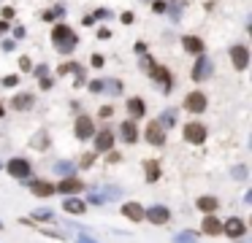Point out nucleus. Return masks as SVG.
<instances>
[{"mask_svg": "<svg viewBox=\"0 0 252 243\" xmlns=\"http://www.w3.org/2000/svg\"><path fill=\"white\" fill-rule=\"evenodd\" d=\"M100 195H103V200H117V197L122 195V189H119V186H106Z\"/></svg>", "mask_w": 252, "mask_h": 243, "instance_id": "cd10ccee", "label": "nucleus"}, {"mask_svg": "<svg viewBox=\"0 0 252 243\" xmlns=\"http://www.w3.org/2000/svg\"><path fill=\"white\" fill-rule=\"evenodd\" d=\"M19 65H22V70H30V68H33V62H30V57H22V60H19Z\"/></svg>", "mask_w": 252, "mask_h": 243, "instance_id": "ea45409f", "label": "nucleus"}, {"mask_svg": "<svg viewBox=\"0 0 252 243\" xmlns=\"http://www.w3.org/2000/svg\"><path fill=\"white\" fill-rule=\"evenodd\" d=\"M41 89H52V79H49V76H46V79H41Z\"/></svg>", "mask_w": 252, "mask_h": 243, "instance_id": "a18cd8bd", "label": "nucleus"}, {"mask_svg": "<svg viewBox=\"0 0 252 243\" xmlns=\"http://www.w3.org/2000/svg\"><path fill=\"white\" fill-rule=\"evenodd\" d=\"M52 43H54V49H57V52L70 54L73 49H76V43H79V35L73 33L68 24H57V27L52 30Z\"/></svg>", "mask_w": 252, "mask_h": 243, "instance_id": "f257e3e1", "label": "nucleus"}, {"mask_svg": "<svg viewBox=\"0 0 252 243\" xmlns=\"http://www.w3.org/2000/svg\"><path fill=\"white\" fill-rule=\"evenodd\" d=\"M152 11H155V14H163V11H168V6H165V0H155Z\"/></svg>", "mask_w": 252, "mask_h": 243, "instance_id": "2f4dec72", "label": "nucleus"}, {"mask_svg": "<svg viewBox=\"0 0 252 243\" xmlns=\"http://www.w3.org/2000/svg\"><path fill=\"white\" fill-rule=\"evenodd\" d=\"M119 133H122L125 143H136V141H138V127H136V122H133V119L122 122V124H119Z\"/></svg>", "mask_w": 252, "mask_h": 243, "instance_id": "dca6fc26", "label": "nucleus"}, {"mask_svg": "<svg viewBox=\"0 0 252 243\" xmlns=\"http://www.w3.org/2000/svg\"><path fill=\"white\" fill-rule=\"evenodd\" d=\"M195 241H198L195 232H179V235L174 238V243H195Z\"/></svg>", "mask_w": 252, "mask_h": 243, "instance_id": "c85d7f7f", "label": "nucleus"}, {"mask_svg": "<svg viewBox=\"0 0 252 243\" xmlns=\"http://www.w3.org/2000/svg\"><path fill=\"white\" fill-rule=\"evenodd\" d=\"M211 70H214L211 60L204 57V54H198V62H195V68H193V81H206L211 76Z\"/></svg>", "mask_w": 252, "mask_h": 243, "instance_id": "423d86ee", "label": "nucleus"}, {"mask_svg": "<svg viewBox=\"0 0 252 243\" xmlns=\"http://www.w3.org/2000/svg\"><path fill=\"white\" fill-rule=\"evenodd\" d=\"M112 146H114V135L109 130L95 135V154H106V151H112Z\"/></svg>", "mask_w": 252, "mask_h": 243, "instance_id": "4468645a", "label": "nucleus"}, {"mask_svg": "<svg viewBox=\"0 0 252 243\" xmlns=\"http://www.w3.org/2000/svg\"><path fill=\"white\" fill-rule=\"evenodd\" d=\"M144 173H147V181H158L160 179V162L147 160L144 162Z\"/></svg>", "mask_w": 252, "mask_h": 243, "instance_id": "b1692460", "label": "nucleus"}, {"mask_svg": "<svg viewBox=\"0 0 252 243\" xmlns=\"http://www.w3.org/2000/svg\"><path fill=\"white\" fill-rule=\"evenodd\" d=\"M223 232H225L228 238H233V241H239V238L247 232V224L239 219V216H230L228 222H223Z\"/></svg>", "mask_w": 252, "mask_h": 243, "instance_id": "39448f33", "label": "nucleus"}, {"mask_svg": "<svg viewBox=\"0 0 252 243\" xmlns=\"http://www.w3.org/2000/svg\"><path fill=\"white\" fill-rule=\"evenodd\" d=\"M14 38H24V27H14Z\"/></svg>", "mask_w": 252, "mask_h": 243, "instance_id": "09e8293b", "label": "nucleus"}, {"mask_svg": "<svg viewBox=\"0 0 252 243\" xmlns=\"http://www.w3.org/2000/svg\"><path fill=\"white\" fill-rule=\"evenodd\" d=\"M109 162H119V154H117V151H109Z\"/></svg>", "mask_w": 252, "mask_h": 243, "instance_id": "8fccbe9b", "label": "nucleus"}, {"mask_svg": "<svg viewBox=\"0 0 252 243\" xmlns=\"http://www.w3.org/2000/svg\"><path fill=\"white\" fill-rule=\"evenodd\" d=\"M0 168H3V165H0Z\"/></svg>", "mask_w": 252, "mask_h": 243, "instance_id": "5fc2aeb1", "label": "nucleus"}, {"mask_svg": "<svg viewBox=\"0 0 252 243\" xmlns=\"http://www.w3.org/2000/svg\"><path fill=\"white\" fill-rule=\"evenodd\" d=\"M8 30H11V27H8V22H0V33H8Z\"/></svg>", "mask_w": 252, "mask_h": 243, "instance_id": "3c124183", "label": "nucleus"}, {"mask_svg": "<svg viewBox=\"0 0 252 243\" xmlns=\"http://www.w3.org/2000/svg\"><path fill=\"white\" fill-rule=\"evenodd\" d=\"M76 243H98V241H95V238H90V232H79Z\"/></svg>", "mask_w": 252, "mask_h": 243, "instance_id": "f704fd0d", "label": "nucleus"}, {"mask_svg": "<svg viewBox=\"0 0 252 243\" xmlns=\"http://www.w3.org/2000/svg\"><path fill=\"white\" fill-rule=\"evenodd\" d=\"M63 208L68 211V214H79V216H82L84 211H87V205H84L79 197H65V200H63Z\"/></svg>", "mask_w": 252, "mask_h": 243, "instance_id": "412c9836", "label": "nucleus"}, {"mask_svg": "<svg viewBox=\"0 0 252 243\" xmlns=\"http://www.w3.org/2000/svg\"><path fill=\"white\" fill-rule=\"evenodd\" d=\"M184 141L187 143H204L206 141V127L201 124V122H187V127H184Z\"/></svg>", "mask_w": 252, "mask_h": 243, "instance_id": "f03ea898", "label": "nucleus"}, {"mask_svg": "<svg viewBox=\"0 0 252 243\" xmlns=\"http://www.w3.org/2000/svg\"><path fill=\"white\" fill-rule=\"evenodd\" d=\"M182 46L187 49L190 54H204V40H201L198 35H184Z\"/></svg>", "mask_w": 252, "mask_h": 243, "instance_id": "6ab92c4d", "label": "nucleus"}, {"mask_svg": "<svg viewBox=\"0 0 252 243\" xmlns=\"http://www.w3.org/2000/svg\"><path fill=\"white\" fill-rule=\"evenodd\" d=\"M92 162H95V151H87V154L79 160V168H92Z\"/></svg>", "mask_w": 252, "mask_h": 243, "instance_id": "7c9ffc66", "label": "nucleus"}, {"mask_svg": "<svg viewBox=\"0 0 252 243\" xmlns=\"http://www.w3.org/2000/svg\"><path fill=\"white\" fill-rule=\"evenodd\" d=\"M30 146H33V149H38V151L49 149V135L44 133V130H41V133H35L33 135V143H30Z\"/></svg>", "mask_w": 252, "mask_h": 243, "instance_id": "a878e982", "label": "nucleus"}, {"mask_svg": "<svg viewBox=\"0 0 252 243\" xmlns=\"http://www.w3.org/2000/svg\"><path fill=\"white\" fill-rule=\"evenodd\" d=\"M35 76H38V79H46V76H49V68H46V65H38V68H35Z\"/></svg>", "mask_w": 252, "mask_h": 243, "instance_id": "c9c22d12", "label": "nucleus"}, {"mask_svg": "<svg viewBox=\"0 0 252 243\" xmlns=\"http://www.w3.org/2000/svg\"><path fill=\"white\" fill-rule=\"evenodd\" d=\"M11 105H14V111H30L35 105V98L30 92H22V95H17V98L11 100Z\"/></svg>", "mask_w": 252, "mask_h": 243, "instance_id": "a211bd4d", "label": "nucleus"}, {"mask_svg": "<svg viewBox=\"0 0 252 243\" xmlns=\"http://www.w3.org/2000/svg\"><path fill=\"white\" fill-rule=\"evenodd\" d=\"M0 116H3V105H0Z\"/></svg>", "mask_w": 252, "mask_h": 243, "instance_id": "603ef678", "label": "nucleus"}, {"mask_svg": "<svg viewBox=\"0 0 252 243\" xmlns=\"http://www.w3.org/2000/svg\"><path fill=\"white\" fill-rule=\"evenodd\" d=\"M90 202H92V205H103V195H100V192H92V195H90Z\"/></svg>", "mask_w": 252, "mask_h": 243, "instance_id": "473e14b6", "label": "nucleus"}, {"mask_svg": "<svg viewBox=\"0 0 252 243\" xmlns=\"http://www.w3.org/2000/svg\"><path fill=\"white\" fill-rule=\"evenodd\" d=\"M201 230H204L206 235H220V232H223V222L214 219V214H211V216H206V219H204Z\"/></svg>", "mask_w": 252, "mask_h": 243, "instance_id": "aec40b11", "label": "nucleus"}, {"mask_svg": "<svg viewBox=\"0 0 252 243\" xmlns=\"http://www.w3.org/2000/svg\"><path fill=\"white\" fill-rule=\"evenodd\" d=\"M27 189L33 192L35 197H52V195H57V192H54V184H49V181H44V179L27 181Z\"/></svg>", "mask_w": 252, "mask_h": 243, "instance_id": "6e6552de", "label": "nucleus"}, {"mask_svg": "<svg viewBox=\"0 0 252 243\" xmlns=\"http://www.w3.org/2000/svg\"><path fill=\"white\" fill-rule=\"evenodd\" d=\"M82 189H84V184L79 179H73V176H70V179H63L60 184H54V192H60V195H79Z\"/></svg>", "mask_w": 252, "mask_h": 243, "instance_id": "1a4fd4ad", "label": "nucleus"}, {"mask_svg": "<svg viewBox=\"0 0 252 243\" xmlns=\"http://www.w3.org/2000/svg\"><path fill=\"white\" fill-rule=\"evenodd\" d=\"M90 92H103V81H92L90 84Z\"/></svg>", "mask_w": 252, "mask_h": 243, "instance_id": "58836bf2", "label": "nucleus"}, {"mask_svg": "<svg viewBox=\"0 0 252 243\" xmlns=\"http://www.w3.org/2000/svg\"><path fill=\"white\" fill-rule=\"evenodd\" d=\"M103 62H106V60L100 57V54H92V65H95V68H100V65H103Z\"/></svg>", "mask_w": 252, "mask_h": 243, "instance_id": "79ce46f5", "label": "nucleus"}, {"mask_svg": "<svg viewBox=\"0 0 252 243\" xmlns=\"http://www.w3.org/2000/svg\"><path fill=\"white\" fill-rule=\"evenodd\" d=\"M144 219L152 224H165L171 219V211L165 205H149V208H144Z\"/></svg>", "mask_w": 252, "mask_h": 243, "instance_id": "7ed1b4c3", "label": "nucleus"}, {"mask_svg": "<svg viewBox=\"0 0 252 243\" xmlns=\"http://www.w3.org/2000/svg\"><path fill=\"white\" fill-rule=\"evenodd\" d=\"M79 68H82V65H76V62H65V65H60L57 73H60V76H65V73H76Z\"/></svg>", "mask_w": 252, "mask_h": 243, "instance_id": "c756f323", "label": "nucleus"}, {"mask_svg": "<svg viewBox=\"0 0 252 243\" xmlns=\"http://www.w3.org/2000/svg\"><path fill=\"white\" fill-rule=\"evenodd\" d=\"M144 135H147V141H149L152 146H163V143H165V130L160 127L158 122H149L147 130H144Z\"/></svg>", "mask_w": 252, "mask_h": 243, "instance_id": "9d476101", "label": "nucleus"}, {"mask_svg": "<svg viewBox=\"0 0 252 243\" xmlns=\"http://www.w3.org/2000/svg\"><path fill=\"white\" fill-rule=\"evenodd\" d=\"M174 122H176V111H174V108H168V111H163V114H160L158 124L165 130V127H174Z\"/></svg>", "mask_w": 252, "mask_h": 243, "instance_id": "393cba45", "label": "nucleus"}, {"mask_svg": "<svg viewBox=\"0 0 252 243\" xmlns=\"http://www.w3.org/2000/svg\"><path fill=\"white\" fill-rule=\"evenodd\" d=\"M233 179H247V168H244V165H236V168H233Z\"/></svg>", "mask_w": 252, "mask_h": 243, "instance_id": "72a5a7b5", "label": "nucleus"}, {"mask_svg": "<svg viewBox=\"0 0 252 243\" xmlns=\"http://www.w3.org/2000/svg\"><path fill=\"white\" fill-rule=\"evenodd\" d=\"M92 135H95L92 119H90V116H79V119H76V138L79 141H87V138H92Z\"/></svg>", "mask_w": 252, "mask_h": 243, "instance_id": "9b49d317", "label": "nucleus"}, {"mask_svg": "<svg viewBox=\"0 0 252 243\" xmlns=\"http://www.w3.org/2000/svg\"><path fill=\"white\" fill-rule=\"evenodd\" d=\"M122 216H128L130 222H141V219H144V205H141V202H125V205H122Z\"/></svg>", "mask_w": 252, "mask_h": 243, "instance_id": "f3484780", "label": "nucleus"}, {"mask_svg": "<svg viewBox=\"0 0 252 243\" xmlns=\"http://www.w3.org/2000/svg\"><path fill=\"white\" fill-rule=\"evenodd\" d=\"M8 19H14V8H3V22H8Z\"/></svg>", "mask_w": 252, "mask_h": 243, "instance_id": "a19ab883", "label": "nucleus"}, {"mask_svg": "<svg viewBox=\"0 0 252 243\" xmlns=\"http://www.w3.org/2000/svg\"><path fill=\"white\" fill-rule=\"evenodd\" d=\"M109 17H112V14H109V8H98L92 19H109Z\"/></svg>", "mask_w": 252, "mask_h": 243, "instance_id": "e433bc0d", "label": "nucleus"}, {"mask_svg": "<svg viewBox=\"0 0 252 243\" xmlns=\"http://www.w3.org/2000/svg\"><path fill=\"white\" fill-rule=\"evenodd\" d=\"M73 168H76V165H73V162H68V160L54 162V173L63 176V179H70V176H73Z\"/></svg>", "mask_w": 252, "mask_h": 243, "instance_id": "5701e85b", "label": "nucleus"}, {"mask_svg": "<svg viewBox=\"0 0 252 243\" xmlns=\"http://www.w3.org/2000/svg\"><path fill=\"white\" fill-rule=\"evenodd\" d=\"M33 219H38V222H52V219H54V211L38 208V211H33Z\"/></svg>", "mask_w": 252, "mask_h": 243, "instance_id": "bb28decb", "label": "nucleus"}, {"mask_svg": "<svg viewBox=\"0 0 252 243\" xmlns=\"http://www.w3.org/2000/svg\"><path fill=\"white\" fill-rule=\"evenodd\" d=\"M152 65H155V62H152V60H149V57H141V68H147V70H149V68H152Z\"/></svg>", "mask_w": 252, "mask_h": 243, "instance_id": "37998d69", "label": "nucleus"}, {"mask_svg": "<svg viewBox=\"0 0 252 243\" xmlns=\"http://www.w3.org/2000/svg\"><path fill=\"white\" fill-rule=\"evenodd\" d=\"M149 76L158 81L165 92L171 89V73H168V68H163V65H152V68H149Z\"/></svg>", "mask_w": 252, "mask_h": 243, "instance_id": "ddd939ff", "label": "nucleus"}, {"mask_svg": "<svg viewBox=\"0 0 252 243\" xmlns=\"http://www.w3.org/2000/svg\"><path fill=\"white\" fill-rule=\"evenodd\" d=\"M206 95L204 92H190L187 98H184V108L190 111V114H204L206 111Z\"/></svg>", "mask_w": 252, "mask_h": 243, "instance_id": "20e7f679", "label": "nucleus"}, {"mask_svg": "<svg viewBox=\"0 0 252 243\" xmlns=\"http://www.w3.org/2000/svg\"><path fill=\"white\" fill-rule=\"evenodd\" d=\"M98 38H103V40H106V38H112V33H109L106 27H100V30H98Z\"/></svg>", "mask_w": 252, "mask_h": 243, "instance_id": "c03bdc74", "label": "nucleus"}, {"mask_svg": "<svg viewBox=\"0 0 252 243\" xmlns=\"http://www.w3.org/2000/svg\"><path fill=\"white\" fill-rule=\"evenodd\" d=\"M0 230H3V224H0Z\"/></svg>", "mask_w": 252, "mask_h": 243, "instance_id": "864d4df0", "label": "nucleus"}, {"mask_svg": "<svg viewBox=\"0 0 252 243\" xmlns=\"http://www.w3.org/2000/svg\"><path fill=\"white\" fill-rule=\"evenodd\" d=\"M230 60H233V65H236V70H244L247 65H250V49L247 46H233L230 49Z\"/></svg>", "mask_w": 252, "mask_h": 243, "instance_id": "f8f14e48", "label": "nucleus"}, {"mask_svg": "<svg viewBox=\"0 0 252 243\" xmlns=\"http://www.w3.org/2000/svg\"><path fill=\"white\" fill-rule=\"evenodd\" d=\"M122 22H125V24H130V22H133V14L125 11V14H122Z\"/></svg>", "mask_w": 252, "mask_h": 243, "instance_id": "de8ad7c7", "label": "nucleus"}, {"mask_svg": "<svg viewBox=\"0 0 252 243\" xmlns=\"http://www.w3.org/2000/svg\"><path fill=\"white\" fill-rule=\"evenodd\" d=\"M109 89H112V92L117 95V92H119V89H122V87H119V81H112V84H109Z\"/></svg>", "mask_w": 252, "mask_h": 243, "instance_id": "49530a36", "label": "nucleus"}, {"mask_svg": "<svg viewBox=\"0 0 252 243\" xmlns=\"http://www.w3.org/2000/svg\"><path fill=\"white\" fill-rule=\"evenodd\" d=\"M6 170L14 176V179H27L30 176V162L22 160V157H14V160L6 165Z\"/></svg>", "mask_w": 252, "mask_h": 243, "instance_id": "0eeeda50", "label": "nucleus"}, {"mask_svg": "<svg viewBox=\"0 0 252 243\" xmlns=\"http://www.w3.org/2000/svg\"><path fill=\"white\" fill-rule=\"evenodd\" d=\"M17 81H19V76H6V79H3V87H14Z\"/></svg>", "mask_w": 252, "mask_h": 243, "instance_id": "4c0bfd02", "label": "nucleus"}, {"mask_svg": "<svg viewBox=\"0 0 252 243\" xmlns=\"http://www.w3.org/2000/svg\"><path fill=\"white\" fill-rule=\"evenodd\" d=\"M195 205H198V211H204L206 216H211L214 211L220 208V200H217V197H211V195H204V197L195 200Z\"/></svg>", "mask_w": 252, "mask_h": 243, "instance_id": "2eb2a0df", "label": "nucleus"}, {"mask_svg": "<svg viewBox=\"0 0 252 243\" xmlns=\"http://www.w3.org/2000/svg\"><path fill=\"white\" fill-rule=\"evenodd\" d=\"M144 111H147V105H144V100H141V98H130V100H128V114H130V119H138V116H144Z\"/></svg>", "mask_w": 252, "mask_h": 243, "instance_id": "4be33fe9", "label": "nucleus"}]
</instances>
